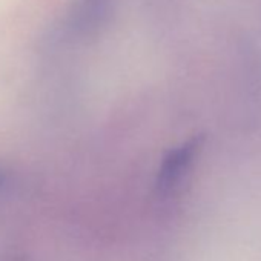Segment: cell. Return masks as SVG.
Returning <instances> with one entry per match:
<instances>
[{"label":"cell","instance_id":"cell-1","mask_svg":"<svg viewBox=\"0 0 261 261\" xmlns=\"http://www.w3.org/2000/svg\"><path fill=\"white\" fill-rule=\"evenodd\" d=\"M200 148L201 137H192L171 149L163 157L155 180V188L160 195L166 197L178 189V186L189 174Z\"/></svg>","mask_w":261,"mask_h":261},{"label":"cell","instance_id":"cell-2","mask_svg":"<svg viewBox=\"0 0 261 261\" xmlns=\"http://www.w3.org/2000/svg\"><path fill=\"white\" fill-rule=\"evenodd\" d=\"M112 0H74L69 11V27L83 39L95 37L106 25Z\"/></svg>","mask_w":261,"mask_h":261},{"label":"cell","instance_id":"cell-3","mask_svg":"<svg viewBox=\"0 0 261 261\" xmlns=\"http://www.w3.org/2000/svg\"><path fill=\"white\" fill-rule=\"evenodd\" d=\"M4 183H5V174L2 172V169H0V188L4 186Z\"/></svg>","mask_w":261,"mask_h":261}]
</instances>
